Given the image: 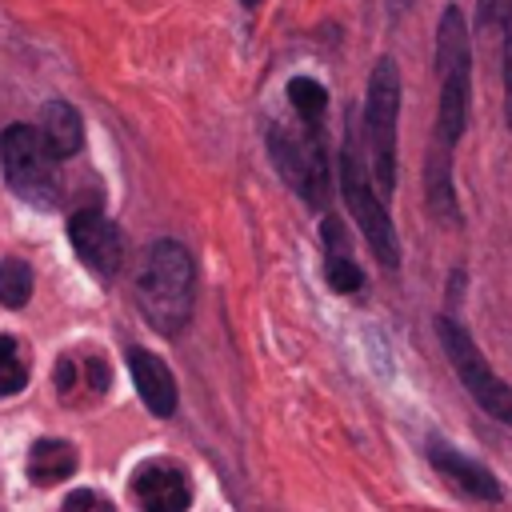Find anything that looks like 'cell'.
Instances as JSON below:
<instances>
[{"mask_svg":"<svg viewBox=\"0 0 512 512\" xmlns=\"http://www.w3.org/2000/svg\"><path fill=\"white\" fill-rule=\"evenodd\" d=\"M396 120H400V68L380 56L364 96V140L372 156V184L388 196L396 188Z\"/></svg>","mask_w":512,"mask_h":512,"instance_id":"cell-4","label":"cell"},{"mask_svg":"<svg viewBox=\"0 0 512 512\" xmlns=\"http://www.w3.org/2000/svg\"><path fill=\"white\" fill-rule=\"evenodd\" d=\"M480 28H504L512 24V0H476Z\"/></svg>","mask_w":512,"mask_h":512,"instance_id":"cell-19","label":"cell"},{"mask_svg":"<svg viewBox=\"0 0 512 512\" xmlns=\"http://www.w3.org/2000/svg\"><path fill=\"white\" fill-rule=\"evenodd\" d=\"M436 76H440V112H436V132L440 144L452 148L460 144L468 128V104H472V40L460 8L440 12L436 28Z\"/></svg>","mask_w":512,"mask_h":512,"instance_id":"cell-2","label":"cell"},{"mask_svg":"<svg viewBox=\"0 0 512 512\" xmlns=\"http://www.w3.org/2000/svg\"><path fill=\"white\" fill-rule=\"evenodd\" d=\"M504 120L512 132V24H508V40H504Z\"/></svg>","mask_w":512,"mask_h":512,"instance_id":"cell-21","label":"cell"},{"mask_svg":"<svg viewBox=\"0 0 512 512\" xmlns=\"http://www.w3.org/2000/svg\"><path fill=\"white\" fill-rule=\"evenodd\" d=\"M240 4H244V8H256V4H260V0H240Z\"/></svg>","mask_w":512,"mask_h":512,"instance_id":"cell-23","label":"cell"},{"mask_svg":"<svg viewBox=\"0 0 512 512\" xmlns=\"http://www.w3.org/2000/svg\"><path fill=\"white\" fill-rule=\"evenodd\" d=\"M340 192H344V204L356 220V228L364 232L372 256L384 264V268H400V240H396V228H392V216L368 176V164L356 148V140L348 136L344 148H340Z\"/></svg>","mask_w":512,"mask_h":512,"instance_id":"cell-5","label":"cell"},{"mask_svg":"<svg viewBox=\"0 0 512 512\" xmlns=\"http://www.w3.org/2000/svg\"><path fill=\"white\" fill-rule=\"evenodd\" d=\"M132 496L140 504V512H188L192 504V488L184 480V472L168 460H152L132 476Z\"/></svg>","mask_w":512,"mask_h":512,"instance_id":"cell-9","label":"cell"},{"mask_svg":"<svg viewBox=\"0 0 512 512\" xmlns=\"http://www.w3.org/2000/svg\"><path fill=\"white\" fill-rule=\"evenodd\" d=\"M384 4H388V16H392V20H400V16L412 8V0H384Z\"/></svg>","mask_w":512,"mask_h":512,"instance_id":"cell-22","label":"cell"},{"mask_svg":"<svg viewBox=\"0 0 512 512\" xmlns=\"http://www.w3.org/2000/svg\"><path fill=\"white\" fill-rule=\"evenodd\" d=\"M72 472H76V448L68 440L48 436V440H36L32 444V452H28V476L36 484H60Z\"/></svg>","mask_w":512,"mask_h":512,"instance_id":"cell-15","label":"cell"},{"mask_svg":"<svg viewBox=\"0 0 512 512\" xmlns=\"http://www.w3.org/2000/svg\"><path fill=\"white\" fill-rule=\"evenodd\" d=\"M428 460H432V468H436L460 496H468V500H476V504H500V484H496V476H492L488 468H480L476 460L460 456L452 444L428 440Z\"/></svg>","mask_w":512,"mask_h":512,"instance_id":"cell-10","label":"cell"},{"mask_svg":"<svg viewBox=\"0 0 512 512\" xmlns=\"http://www.w3.org/2000/svg\"><path fill=\"white\" fill-rule=\"evenodd\" d=\"M36 132H40V140L48 144V152L56 160L76 156L80 144H84V120H80V112L68 100H48L40 108V128Z\"/></svg>","mask_w":512,"mask_h":512,"instance_id":"cell-13","label":"cell"},{"mask_svg":"<svg viewBox=\"0 0 512 512\" xmlns=\"http://www.w3.org/2000/svg\"><path fill=\"white\" fill-rule=\"evenodd\" d=\"M28 384V368L20 360V348L12 336H0V396H12Z\"/></svg>","mask_w":512,"mask_h":512,"instance_id":"cell-18","label":"cell"},{"mask_svg":"<svg viewBox=\"0 0 512 512\" xmlns=\"http://www.w3.org/2000/svg\"><path fill=\"white\" fill-rule=\"evenodd\" d=\"M32 296V268L16 256L0 260V304L4 308H24Z\"/></svg>","mask_w":512,"mask_h":512,"instance_id":"cell-17","label":"cell"},{"mask_svg":"<svg viewBox=\"0 0 512 512\" xmlns=\"http://www.w3.org/2000/svg\"><path fill=\"white\" fill-rule=\"evenodd\" d=\"M320 244H324V276H328V288L348 296V292H360L364 288V272L352 256V244L344 236V224L336 216H324L320 224Z\"/></svg>","mask_w":512,"mask_h":512,"instance_id":"cell-12","label":"cell"},{"mask_svg":"<svg viewBox=\"0 0 512 512\" xmlns=\"http://www.w3.org/2000/svg\"><path fill=\"white\" fill-rule=\"evenodd\" d=\"M192 256L176 240H156L144 252L136 276V300L148 324L164 336H176L192 320Z\"/></svg>","mask_w":512,"mask_h":512,"instance_id":"cell-1","label":"cell"},{"mask_svg":"<svg viewBox=\"0 0 512 512\" xmlns=\"http://www.w3.org/2000/svg\"><path fill=\"white\" fill-rule=\"evenodd\" d=\"M436 336H440V344H444V352H448V360H452L460 384L468 388V396H472L488 416H496L500 424H512V388L492 372V364L480 356V348L472 344V336H468L452 316H440V320H436Z\"/></svg>","mask_w":512,"mask_h":512,"instance_id":"cell-7","label":"cell"},{"mask_svg":"<svg viewBox=\"0 0 512 512\" xmlns=\"http://www.w3.org/2000/svg\"><path fill=\"white\" fill-rule=\"evenodd\" d=\"M268 152L280 172V180L312 208L328 204L332 180H328V152H324V132L316 124H272L268 132Z\"/></svg>","mask_w":512,"mask_h":512,"instance_id":"cell-3","label":"cell"},{"mask_svg":"<svg viewBox=\"0 0 512 512\" xmlns=\"http://www.w3.org/2000/svg\"><path fill=\"white\" fill-rule=\"evenodd\" d=\"M60 512H112V504H108L100 492L80 488V492H72V496L64 500V508H60Z\"/></svg>","mask_w":512,"mask_h":512,"instance_id":"cell-20","label":"cell"},{"mask_svg":"<svg viewBox=\"0 0 512 512\" xmlns=\"http://www.w3.org/2000/svg\"><path fill=\"white\" fill-rule=\"evenodd\" d=\"M0 168H4V180L8 188L36 204V208H52L56 204V192H60V180H56V156L48 152V144L40 140L36 128L28 124H8L0 132Z\"/></svg>","mask_w":512,"mask_h":512,"instance_id":"cell-6","label":"cell"},{"mask_svg":"<svg viewBox=\"0 0 512 512\" xmlns=\"http://www.w3.org/2000/svg\"><path fill=\"white\" fill-rule=\"evenodd\" d=\"M288 104L296 108V116H300L304 124H316V120L324 116V108H328V92H324V84L312 80V76H292V80H288Z\"/></svg>","mask_w":512,"mask_h":512,"instance_id":"cell-16","label":"cell"},{"mask_svg":"<svg viewBox=\"0 0 512 512\" xmlns=\"http://www.w3.org/2000/svg\"><path fill=\"white\" fill-rule=\"evenodd\" d=\"M68 240L76 248V256L96 272V276H116L124 264V236L120 228L100 216L96 208H80L68 220Z\"/></svg>","mask_w":512,"mask_h":512,"instance_id":"cell-8","label":"cell"},{"mask_svg":"<svg viewBox=\"0 0 512 512\" xmlns=\"http://www.w3.org/2000/svg\"><path fill=\"white\" fill-rule=\"evenodd\" d=\"M424 200L428 212L440 224H460V204H456V188H452V164L444 156V144H436L424 160Z\"/></svg>","mask_w":512,"mask_h":512,"instance_id":"cell-14","label":"cell"},{"mask_svg":"<svg viewBox=\"0 0 512 512\" xmlns=\"http://www.w3.org/2000/svg\"><path fill=\"white\" fill-rule=\"evenodd\" d=\"M128 372H132L136 392H140V400L148 404L152 416H172L176 412V380H172V372L160 356H152L148 348H128Z\"/></svg>","mask_w":512,"mask_h":512,"instance_id":"cell-11","label":"cell"}]
</instances>
